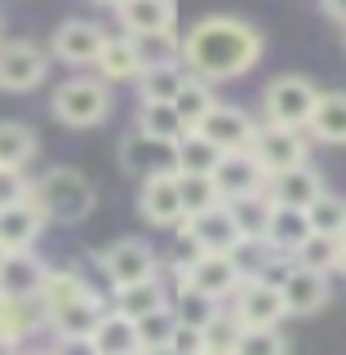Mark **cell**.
I'll return each mask as SVG.
<instances>
[{
  "instance_id": "6da1fadb",
  "label": "cell",
  "mask_w": 346,
  "mask_h": 355,
  "mask_svg": "<svg viewBox=\"0 0 346 355\" xmlns=\"http://www.w3.org/2000/svg\"><path fill=\"white\" fill-rule=\"evenodd\" d=\"M262 58V36L236 14H209L182 36V67L205 80H236Z\"/></svg>"
},
{
  "instance_id": "7a4b0ae2",
  "label": "cell",
  "mask_w": 346,
  "mask_h": 355,
  "mask_svg": "<svg viewBox=\"0 0 346 355\" xmlns=\"http://www.w3.org/2000/svg\"><path fill=\"white\" fill-rule=\"evenodd\" d=\"M31 200L40 205V214L49 222H85L89 214H94V182L80 173V169H67V164H58V169H49L40 178V182H31Z\"/></svg>"
},
{
  "instance_id": "3957f363",
  "label": "cell",
  "mask_w": 346,
  "mask_h": 355,
  "mask_svg": "<svg viewBox=\"0 0 346 355\" xmlns=\"http://www.w3.org/2000/svg\"><path fill=\"white\" fill-rule=\"evenodd\" d=\"M53 116L67 129H94L111 116V89L107 80H67L53 89Z\"/></svg>"
},
{
  "instance_id": "277c9868",
  "label": "cell",
  "mask_w": 346,
  "mask_h": 355,
  "mask_svg": "<svg viewBox=\"0 0 346 355\" xmlns=\"http://www.w3.org/2000/svg\"><path fill=\"white\" fill-rule=\"evenodd\" d=\"M320 89L306 80V76H275L262 94V116L271 125H288V129H306L311 111H315Z\"/></svg>"
},
{
  "instance_id": "5b68a950",
  "label": "cell",
  "mask_w": 346,
  "mask_h": 355,
  "mask_svg": "<svg viewBox=\"0 0 346 355\" xmlns=\"http://www.w3.org/2000/svg\"><path fill=\"white\" fill-rule=\"evenodd\" d=\"M178 280L182 284H196L200 293H209L214 302H231V293L240 288L244 275L236 271L227 249H196L191 258L178 266Z\"/></svg>"
},
{
  "instance_id": "8992f818",
  "label": "cell",
  "mask_w": 346,
  "mask_h": 355,
  "mask_svg": "<svg viewBox=\"0 0 346 355\" xmlns=\"http://www.w3.org/2000/svg\"><path fill=\"white\" fill-rule=\"evenodd\" d=\"M120 169L133 178H155V173H178V142L155 138V133L133 129L120 142Z\"/></svg>"
},
{
  "instance_id": "52a82bcc",
  "label": "cell",
  "mask_w": 346,
  "mask_h": 355,
  "mask_svg": "<svg viewBox=\"0 0 346 355\" xmlns=\"http://www.w3.org/2000/svg\"><path fill=\"white\" fill-rule=\"evenodd\" d=\"M249 151L258 155V164L266 169V178L280 173V169H293V164H306V138L302 129H288V125H258V133H253Z\"/></svg>"
},
{
  "instance_id": "ba28073f",
  "label": "cell",
  "mask_w": 346,
  "mask_h": 355,
  "mask_svg": "<svg viewBox=\"0 0 346 355\" xmlns=\"http://www.w3.org/2000/svg\"><path fill=\"white\" fill-rule=\"evenodd\" d=\"M98 266H103V275L111 280V288H120V284L155 275L160 271V258H155V249L147 240H116L111 249L98 253Z\"/></svg>"
},
{
  "instance_id": "9c48e42d",
  "label": "cell",
  "mask_w": 346,
  "mask_h": 355,
  "mask_svg": "<svg viewBox=\"0 0 346 355\" xmlns=\"http://www.w3.org/2000/svg\"><path fill=\"white\" fill-rule=\"evenodd\" d=\"M178 236L187 240V249H231V244L240 240V231H236V222H231L227 200H222V205H209V209H200V214H187L178 222Z\"/></svg>"
},
{
  "instance_id": "30bf717a",
  "label": "cell",
  "mask_w": 346,
  "mask_h": 355,
  "mask_svg": "<svg viewBox=\"0 0 346 355\" xmlns=\"http://www.w3.org/2000/svg\"><path fill=\"white\" fill-rule=\"evenodd\" d=\"M44 71H49L44 49H36V44H27V40L0 44V89H5V94H27V89H36L44 80Z\"/></svg>"
},
{
  "instance_id": "8fae6325",
  "label": "cell",
  "mask_w": 346,
  "mask_h": 355,
  "mask_svg": "<svg viewBox=\"0 0 346 355\" xmlns=\"http://www.w3.org/2000/svg\"><path fill=\"white\" fill-rule=\"evenodd\" d=\"M231 311L240 315V324H280L288 315L280 284L258 280V275H253V280H240V288L231 293Z\"/></svg>"
},
{
  "instance_id": "7c38bea8",
  "label": "cell",
  "mask_w": 346,
  "mask_h": 355,
  "mask_svg": "<svg viewBox=\"0 0 346 355\" xmlns=\"http://www.w3.org/2000/svg\"><path fill=\"white\" fill-rule=\"evenodd\" d=\"M138 209L151 227H169L178 231V222L187 218L182 209V191H178V173H155V178H142L138 187Z\"/></svg>"
},
{
  "instance_id": "4fadbf2b",
  "label": "cell",
  "mask_w": 346,
  "mask_h": 355,
  "mask_svg": "<svg viewBox=\"0 0 346 355\" xmlns=\"http://www.w3.org/2000/svg\"><path fill=\"white\" fill-rule=\"evenodd\" d=\"M214 182L222 200H236V196H249V191H266V169L258 164V155L249 147L244 151H222L218 169H214Z\"/></svg>"
},
{
  "instance_id": "5bb4252c",
  "label": "cell",
  "mask_w": 346,
  "mask_h": 355,
  "mask_svg": "<svg viewBox=\"0 0 346 355\" xmlns=\"http://www.w3.org/2000/svg\"><path fill=\"white\" fill-rule=\"evenodd\" d=\"M280 293H284L288 315H315V311L329 302V271H311V266L297 262L280 280Z\"/></svg>"
},
{
  "instance_id": "9a60e30c",
  "label": "cell",
  "mask_w": 346,
  "mask_h": 355,
  "mask_svg": "<svg viewBox=\"0 0 346 355\" xmlns=\"http://www.w3.org/2000/svg\"><path fill=\"white\" fill-rule=\"evenodd\" d=\"M103 302H98L94 297V288H89L85 297H76V302H67V306H58V311H49V315H44V324L53 329V338L58 342H89V333L98 329V320H103Z\"/></svg>"
},
{
  "instance_id": "2e32d148",
  "label": "cell",
  "mask_w": 346,
  "mask_h": 355,
  "mask_svg": "<svg viewBox=\"0 0 346 355\" xmlns=\"http://www.w3.org/2000/svg\"><path fill=\"white\" fill-rule=\"evenodd\" d=\"M200 133H205L209 142H214L218 151H244L253 142V133H258V125H253L244 111L236 107H227V103H218V107H209V116L196 125Z\"/></svg>"
},
{
  "instance_id": "e0dca14e",
  "label": "cell",
  "mask_w": 346,
  "mask_h": 355,
  "mask_svg": "<svg viewBox=\"0 0 346 355\" xmlns=\"http://www.w3.org/2000/svg\"><path fill=\"white\" fill-rule=\"evenodd\" d=\"M44 271L49 266L31 249H5V258H0V297H36Z\"/></svg>"
},
{
  "instance_id": "ac0fdd59",
  "label": "cell",
  "mask_w": 346,
  "mask_h": 355,
  "mask_svg": "<svg viewBox=\"0 0 346 355\" xmlns=\"http://www.w3.org/2000/svg\"><path fill=\"white\" fill-rule=\"evenodd\" d=\"M103 40H107V31L98 27V22H89V18H67L62 27L53 31V53H58L62 62L85 67V62H94V58H98Z\"/></svg>"
},
{
  "instance_id": "d6986e66",
  "label": "cell",
  "mask_w": 346,
  "mask_h": 355,
  "mask_svg": "<svg viewBox=\"0 0 346 355\" xmlns=\"http://www.w3.org/2000/svg\"><path fill=\"white\" fill-rule=\"evenodd\" d=\"M320 191H325V178L311 169V164H293V169H280V173L266 178V196H271L275 205L306 209Z\"/></svg>"
},
{
  "instance_id": "ffe728a7",
  "label": "cell",
  "mask_w": 346,
  "mask_h": 355,
  "mask_svg": "<svg viewBox=\"0 0 346 355\" xmlns=\"http://www.w3.org/2000/svg\"><path fill=\"white\" fill-rule=\"evenodd\" d=\"M44 222L49 218L40 214V205L31 196L9 205V209H0V249H31L36 236L44 231Z\"/></svg>"
},
{
  "instance_id": "44dd1931",
  "label": "cell",
  "mask_w": 346,
  "mask_h": 355,
  "mask_svg": "<svg viewBox=\"0 0 346 355\" xmlns=\"http://www.w3.org/2000/svg\"><path fill=\"white\" fill-rule=\"evenodd\" d=\"M85 347L98 351V355H138V351H142L138 324H133L125 311H103V320H98L94 333H89Z\"/></svg>"
},
{
  "instance_id": "7402d4cb",
  "label": "cell",
  "mask_w": 346,
  "mask_h": 355,
  "mask_svg": "<svg viewBox=\"0 0 346 355\" xmlns=\"http://www.w3.org/2000/svg\"><path fill=\"white\" fill-rule=\"evenodd\" d=\"M44 324L40 297H0V347H14Z\"/></svg>"
},
{
  "instance_id": "603a6c76",
  "label": "cell",
  "mask_w": 346,
  "mask_h": 355,
  "mask_svg": "<svg viewBox=\"0 0 346 355\" xmlns=\"http://www.w3.org/2000/svg\"><path fill=\"white\" fill-rule=\"evenodd\" d=\"M306 133L325 147H346V94H320Z\"/></svg>"
},
{
  "instance_id": "cb8c5ba5",
  "label": "cell",
  "mask_w": 346,
  "mask_h": 355,
  "mask_svg": "<svg viewBox=\"0 0 346 355\" xmlns=\"http://www.w3.org/2000/svg\"><path fill=\"white\" fill-rule=\"evenodd\" d=\"M94 67L103 71V80H138L142 58H138V49H133L129 31L125 36H107L103 49H98V58H94Z\"/></svg>"
},
{
  "instance_id": "d4e9b609",
  "label": "cell",
  "mask_w": 346,
  "mask_h": 355,
  "mask_svg": "<svg viewBox=\"0 0 346 355\" xmlns=\"http://www.w3.org/2000/svg\"><path fill=\"white\" fill-rule=\"evenodd\" d=\"M227 209H231V222H236L240 240H266V222H271V209H275V200L266 191L236 196V200H227Z\"/></svg>"
},
{
  "instance_id": "484cf974",
  "label": "cell",
  "mask_w": 346,
  "mask_h": 355,
  "mask_svg": "<svg viewBox=\"0 0 346 355\" xmlns=\"http://www.w3.org/2000/svg\"><path fill=\"white\" fill-rule=\"evenodd\" d=\"M311 236V218L306 209H293V205H275L271 209V222H266V244L280 253H297V244Z\"/></svg>"
},
{
  "instance_id": "4316f807",
  "label": "cell",
  "mask_w": 346,
  "mask_h": 355,
  "mask_svg": "<svg viewBox=\"0 0 346 355\" xmlns=\"http://www.w3.org/2000/svg\"><path fill=\"white\" fill-rule=\"evenodd\" d=\"M160 306H169V288L160 284V275H147V280H133V284L116 288V311H125L129 320H142Z\"/></svg>"
},
{
  "instance_id": "83f0119b",
  "label": "cell",
  "mask_w": 346,
  "mask_h": 355,
  "mask_svg": "<svg viewBox=\"0 0 346 355\" xmlns=\"http://www.w3.org/2000/svg\"><path fill=\"white\" fill-rule=\"evenodd\" d=\"M120 14V27L129 31V36H138V31H164L173 27V0H125V5L116 9Z\"/></svg>"
},
{
  "instance_id": "f1b7e54d",
  "label": "cell",
  "mask_w": 346,
  "mask_h": 355,
  "mask_svg": "<svg viewBox=\"0 0 346 355\" xmlns=\"http://www.w3.org/2000/svg\"><path fill=\"white\" fill-rule=\"evenodd\" d=\"M182 80H187L182 62H155V67H142L133 85H138V98H147V103H173Z\"/></svg>"
},
{
  "instance_id": "f546056e",
  "label": "cell",
  "mask_w": 346,
  "mask_h": 355,
  "mask_svg": "<svg viewBox=\"0 0 346 355\" xmlns=\"http://www.w3.org/2000/svg\"><path fill=\"white\" fill-rule=\"evenodd\" d=\"M173 107H178V116H182V125L196 129L200 120L209 116V107H218L214 80H205V76H191V71H187V80H182V89H178V98H173Z\"/></svg>"
},
{
  "instance_id": "4dcf8cb0",
  "label": "cell",
  "mask_w": 346,
  "mask_h": 355,
  "mask_svg": "<svg viewBox=\"0 0 346 355\" xmlns=\"http://www.w3.org/2000/svg\"><path fill=\"white\" fill-rule=\"evenodd\" d=\"M218 160H222V151L200 129H187L178 138V173H214Z\"/></svg>"
},
{
  "instance_id": "1f68e13d",
  "label": "cell",
  "mask_w": 346,
  "mask_h": 355,
  "mask_svg": "<svg viewBox=\"0 0 346 355\" xmlns=\"http://www.w3.org/2000/svg\"><path fill=\"white\" fill-rule=\"evenodd\" d=\"M240 315L236 311H214V315L205 320V355H236V347H240Z\"/></svg>"
},
{
  "instance_id": "d6a6232c",
  "label": "cell",
  "mask_w": 346,
  "mask_h": 355,
  "mask_svg": "<svg viewBox=\"0 0 346 355\" xmlns=\"http://www.w3.org/2000/svg\"><path fill=\"white\" fill-rule=\"evenodd\" d=\"M36 133H31V125H22V120H0V164H14V169H22V164L36 155Z\"/></svg>"
},
{
  "instance_id": "836d02e7",
  "label": "cell",
  "mask_w": 346,
  "mask_h": 355,
  "mask_svg": "<svg viewBox=\"0 0 346 355\" xmlns=\"http://www.w3.org/2000/svg\"><path fill=\"white\" fill-rule=\"evenodd\" d=\"M89 293V284L80 280L76 271H44V280H40V306H44V315L49 311H58L67 302H76V297H85Z\"/></svg>"
},
{
  "instance_id": "e575fe53",
  "label": "cell",
  "mask_w": 346,
  "mask_h": 355,
  "mask_svg": "<svg viewBox=\"0 0 346 355\" xmlns=\"http://www.w3.org/2000/svg\"><path fill=\"white\" fill-rule=\"evenodd\" d=\"M133 49H138L142 67L182 62V36H173V27H164V31H138V36H133Z\"/></svg>"
},
{
  "instance_id": "d590c367",
  "label": "cell",
  "mask_w": 346,
  "mask_h": 355,
  "mask_svg": "<svg viewBox=\"0 0 346 355\" xmlns=\"http://www.w3.org/2000/svg\"><path fill=\"white\" fill-rule=\"evenodd\" d=\"M133 324H138V342H142V351L160 355V351H169V347H173V333H178V315H173V306H160V311H151V315L133 320Z\"/></svg>"
},
{
  "instance_id": "8d00e7d4",
  "label": "cell",
  "mask_w": 346,
  "mask_h": 355,
  "mask_svg": "<svg viewBox=\"0 0 346 355\" xmlns=\"http://www.w3.org/2000/svg\"><path fill=\"white\" fill-rule=\"evenodd\" d=\"M133 129L155 133V138H173V142L187 133V125H182V116H178L173 103H147V98H142V107H138V125Z\"/></svg>"
},
{
  "instance_id": "74e56055",
  "label": "cell",
  "mask_w": 346,
  "mask_h": 355,
  "mask_svg": "<svg viewBox=\"0 0 346 355\" xmlns=\"http://www.w3.org/2000/svg\"><path fill=\"white\" fill-rule=\"evenodd\" d=\"M302 266L311 271H338V258H342V236H325V231H311V236L297 244L293 253Z\"/></svg>"
},
{
  "instance_id": "f35d334b",
  "label": "cell",
  "mask_w": 346,
  "mask_h": 355,
  "mask_svg": "<svg viewBox=\"0 0 346 355\" xmlns=\"http://www.w3.org/2000/svg\"><path fill=\"white\" fill-rule=\"evenodd\" d=\"M169 306H173V315L182 320V324H196V329H205V320L214 315V311H218L222 302H214L209 293H200L196 284H182V280H178L173 297H169Z\"/></svg>"
},
{
  "instance_id": "ab89813d",
  "label": "cell",
  "mask_w": 346,
  "mask_h": 355,
  "mask_svg": "<svg viewBox=\"0 0 346 355\" xmlns=\"http://www.w3.org/2000/svg\"><path fill=\"white\" fill-rule=\"evenodd\" d=\"M306 218H311V231L342 236V231H346V196H333L329 187H325V191L306 205Z\"/></svg>"
},
{
  "instance_id": "60d3db41",
  "label": "cell",
  "mask_w": 346,
  "mask_h": 355,
  "mask_svg": "<svg viewBox=\"0 0 346 355\" xmlns=\"http://www.w3.org/2000/svg\"><path fill=\"white\" fill-rule=\"evenodd\" d=\"M178 191H182V209L200 214L209 205H222V191L214 182V173H178Z\"/></svg>"
},
{
  "instance_id": "b9f144b4",
  "label": "cell",
  "mask_w": 346,
  "mask_h": 355,
  "mask_svg": "<svg viewBox=\"0 0 346 355\" xmlns=\"http://www.w3.org/2000/svg\"><path fill=\"white\" fill-rule=\"evenodd\" d=\"M288 342L280 338V324H244L236 355H280Z\"/></svg>"
},
{
  "instance_id": "7bdbcfd3",
  "label": "cell",
  "mask_w": 346,
  "mask_h": 355,
  "mask_svg": "<svg viewBox=\"0 0 346 355\" xmlns=\"http://www.w3.org/2000/svg\"><path fill=\"white\" fill-rule=\"evenodd\" d=\"M231 262H236V271L244 275V280H253V275H262L266 271V262H271V244H266V240H236V244H231Z\"/></svg>"
},
{
  "instance_id": "ee69618b",
  "label": "cell",
  "mask_w": 346,
  "mask_h": 355,
  "mask_svg": "<svg viewBox=\"0 0 346 355\" xmlns=\"http://www.w3.org/2000/svg\"><path fill=\"white\" fill-rule=\"evenodd\" d=\"M31 196V182L22 178V169H14V164H0V209L18 205V200Z\"/></svg>"
},
{
  "instance_id": "f6af8a7d",
  "label": "cell",
  "mask_w": 346,
  "mask_h": 355,
  "mask_svg": "<svg viewBox=\"0 0 346 355\" xmlns=\"http://www.w3.org/2000/svg\"><path fill=\"white\" fill-rule=\"evenodd\" d=\"M325 14H329L333 22H342V27H346V0H325Z\"/></svg>"
},
{
  "instance_id": "bcb514c9",
  "label": "cell",
  "mask_w": 346,
  "mask_h": 355,
  "mask_svg": "<svg viewBox=\"0 0 346 355\" xmlns=\"http://www.w3.org/2000/svg\"><path fill=\"white\" fill-rule=\"evenodd\" d=\"M94 5H107V9H120V5H125V0H94Z\"/></svg>"
},
{
  "instance_id": "7dc6e473",
  "label": "cell",
  "mask_w": 346,
  "mask_h": 355,
  "mask_svg": "<svg viewBox=\"0 0 346 355\" xmlns=\"http://www.w3.org/2000/svg\"><path fill=\"white\" fill-rule=\"evenodd\" d=\"M338 271L346 275V240H342V258H338Z\"/></svg>"
},
{
  "instance_id": "c3c4849f",
  "label": "cell",
  "mask_w": 346,
  "mask_h": 355,
  "mask_svg": "<svg viewBox=\"0 0 346 355\" xmlns=\"http://www.w3.org/2000/svg\"><path fill=\"white\" fill-rule=\"evenodd\" d=\"M0 258H5V249H0Z\"/></svg>"
},
{
  "instance_id": "681fc988",
  "label": "cell",
  "mask_w": 346,
  "mask_h": 355,
  "mask_svg": "<svg viewBox=\"0 0 346 355\" xmlns=\"http://www.w3.org/2000/svg\"><path fill=\"white\" fill-rule=\"evenodd\" d=\"M342 240H346V231H342Z\"/></svg>"
}]
</instances>
